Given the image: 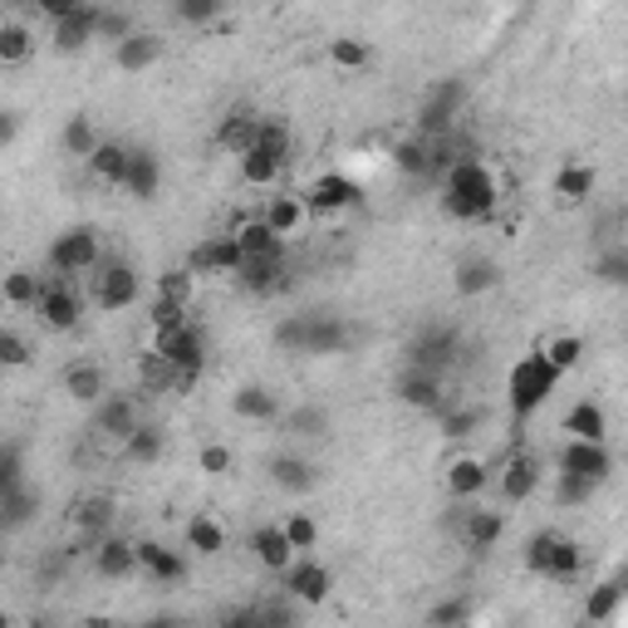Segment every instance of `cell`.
<instances>
[{
    "label": "cell",
    "mask_w": 628,
    "mask_h": 628,
    "mask_svg": "<svg viewBox=\"0 0 628 628\" xmlns=\"http://www.w3.org/2000/svg\"><path fill=\"white\" fill-rule=\"evenodd\" d=\"M260 216H266V222H270V232H276V236H295L300 232V226H305L310 222V202H305V197H290V192H280V197H270V202H266V212H260Z\"/></svg>",
    "instance_id": "obj_26"
},
{
    "label": "cell",
    "mask_w": 628,
    "mask_h": 628,
    "mask_svg": "<svg viewBox=\"0 0 628 628\" xmlns=\"http://www.w3.org/2000/svg\"><path fill=\"white\" fill-rule=\"evenodd\" d=\"M546 359H550V363H554V369H560V373H570L574 363L584 359V344L574 339V334H554V339L546 344Z\"/></svg>",
    "instance_id": "obj_51"
},
{
    "label": "cell",
    "mask_w": 628,
    "mask_h": 628,
    "mask_svg": "<svg viewBox=\"0 0 628 628\" xmlns=\"http://www.w3.org/2000/svg\"><path fill=\"white\" fill-rule=\"evenodd\" d=\"M604 407L599 403H574L570 413H564V433L570 437H590V442H604Z\"/></svg>",
    "instance_id": "obj_38"
},
{
    "label": "cell",
    "mask_w": 628,
    "mask_h": 628,
    "mask_svg": "<svg viewBox=\"0 0 628 628\" xmlns=\"http://www.w3.org/2000/svg\"><path fill=\"white\" fill-rule=\"evenodd\" d=\"M128 162H133V148H123V143H99L93 157H89V172L99 177V182H109V187H123Z\"/></svg>",
    "instance_id": "obj_29"
},
{
    "label": "cell",
    "mask_w": 628,
    "mask_h": 628,
    "mask_svg": "<svg viewBox=\"0 0 628 628\" xmlns=\"http://www.w3.org/2000/svg\"><path fill=\"white\" fill-rule=\"evenodd\" d=\"M305 202H310L314 216H334V212H344V206L359 202V182H354V177H344V172H319L310 182Z\"/></svg>",
    "instance_id": "obj_13"
},
{
    "label": "cell",
    "mask_w": 628,
    "mask_h": 628,
    "mask_svg": "<svg viewBox=\"0 0 628 628\" xmlns=\"http://www.w3.org/2000/svg\"><path fill=\"white\" fill-rule=\"evenodd\" d=\"M433 624H462V619H471V599H452V604H437L433 614H427Z\"/></svg>",
    "instance_id": "obj_62"
},
{
    "label": "cell",
    "mask_w": 628,
    "mask_h": 628,
    "mask_svg": "<svg viewBox=\"0 0 628 628\" xmlns=\"http://www.w3.org/2000/svg\"><path fill=\"white\" fill-rule=\"evenodd\" d=\"M457 354H462V334L452 324H427L413 344H407V363H423V369H452Z\"/></svg>",
    "instance_id": "obj_9"
},
{
    "label": "cell",
    "mask_w": 628,
    "mask_h": 628,
    "mask_svg": "<svg viewBox=\"0 0 628 628\" xmlns=\"http://www.w3.org/2000/svg\"><path fill=\"white\" fill-rule=\"evenodd\" d=\"M285 427L295 437H319L324 433V413H319V407H300V413L285 417Z\"/></svg>",
    "instance_id": "obj_59"
},
{
    "label": "cell",
    "mask_w": 628,
    "mask_h": 628,
    "mask_svg": "<svg viewBox=\"0 0 628 628\" xmlns=\"http://www.w3.org/2000/svg\"><path fill=\"white\" fill-rule=\"evenodd\" d=\"M103 260V246H99V232L93 226H69V232L55 236V246H49V276H89L93 266Z\"/></svg>",
    "instance_id": "obj_4"
},
{
    "label": "cell",
    "mask_w": 628,
    "mask_h": 628,
    "mask_svg": "<svg viewBox=\"0 0 628 628\" xmlns=\"http://www.w3.org/2000/svg\"><path fill=\"white\" fill-rule=\"evenodd\" d=\"M157 55H162V40L143 35V30H133L128 40H119V45H113V65H119L123 75H143V69H153Z\"/></svg>",
    "instance_id": "obj_25"
},
{
    "label": "cell",
    "mask_w": 628,
    "mask_h": 628,
    "mask_svg": "<svg viewBox=\"0 0 628 628\" xmlns=\"http://www.w3.org/2000/svg\"><path fill=\"white\" fill-rule=\"evenodd\" d=\"M187 546H192L197 554H222L226 536H222V526H216L212 516H197L192 526H187Z\"/></svg>",
    "instance_id": "obj_46"
},
{
    "label": "cell",
    "mask_w": 628,
    "mask_h": 628,
    "mask_svg": "<svg viewBox=\"0 0 628 628\" xmlns=\"http://www.w3.org/2000/svg\"><path fill=\"white\" fill-rule=\"evenodd\" d=\"M437 417H442V437H452V442H462L481 427V407H437Z\"/></svg>",
    "instance_id": "obj_45"
},
{
    "label": "cell",
    "mask_w": 628,
    "mask_h": 628,
    "mask_svg": "<svg viewBox=\"0 0 628 628\" xmlns=\"http://www.w3.org/2000/svg\"><path fill=\"white\" fill-rule=\"evenodd\" d=\"M329 59L339 69H363V65H369V45H363V40H334Z\"/></svg>",
    "instance_id": "obj_55"
},
{
    "label": "cell",
    "mask_w": 628,
    "mask_h": 628,
    "mask_svg": "<svg viewBox=\"0 0 628 628\" xmlns=\"http://www.w3.org/2000/svg\"><path fill=\"white\" fill-rule=\"evenodd\" d=\"M30 49H35V35L25 20H5L0 25V65H25Z\"/></svg>",
    "instance_id": "obj_36"
},
{
    "label": "cell",
    "mask_w": 628,
    "mask_h": 628,
    "mask_svg": "<svg viewBox=\"0 0 628 628\" xmlns=\"http://www.w3.org/2000/svg\"><path fill=\"white\" fill-rule=\"evenodd\" d=\"M89 285H93V305L109 314L138 305V295H143V280L128 260H99V266L89 270Z\"/></svg>",
    "instance_id": "obj_5"
},
{
    "label": "cell",
    "mask_w": 628,
    "mask_h": 628,
    "mask_svg": "<svg viewBox=\"0 0 628 628\" xmlns=\"http://www.w3.org/2000/svg\"><path fill=\"white\" fill-rule=\"evenodd\" d=\"M594 491H599V481L580 476V471H554V501L560 506H584Z\"/></svg>",
    "instance_id": "obj_43"
},
{
    "label": "cell",
    "mask_w": 628,
    "mask_h": 628,
    "mask_svg": "<svg viewBox=\"0 0 628 628\" xmlns=\"http://www.w3.org/2000/svg\"><path fill=\"white\" fill-rule=\"evenodd\" d=\"M496 202H501V187L481 157H467V162H457L442 177V206L457 222H486L496 212Z\"/></svg>",
    "instance_id": "obj_1"
},
{
    "label": "cell",
    "mask_w": 628,
    "mask_h": 628,
    "mask_svg": "<svg viewBox=\"0 0 628 628\" xmlns=\"http://www.w3.org/2000/svg\"><path fill=\"white\" fill-rule=\"evenodd\" d=\"M138 564H143V574L157 580V584H182L187 580V560L177 550L157 546V540H138Z\"/></svg>",
    "instance_id": "obj_24"
},
{
    "label": "cell",
    "mask_w": 628,
    "mask_h": 628,
    "mask_svg": "<svg viewBox=\"0 0 628 628\" xmlns=\"http://www.w3.org/2000/svg\"><path fill=\"white\" fill-rule=\"evenodd\" d=\"M99 0H89V5L79 10V15L69 20H55V30H49V40H55L59 55H75V49H83L89 40H99Z\"/></svg>",
    "instance_id": "obj_20"
},
{
    "label": "cell",
    "mask_w": 628,
    "mask_h": 628,
    "mask_svg": "<svg viewBox=\"0 0 628 628\" xmlns=\"http://www.w3.org/2000/svg\"><path fill=\"white\" fill-rule=\"evenodd\" d=\"M226 5H232V0H177V15H182L187 25H212Z\"/></svg>",
    "instance_id": "obj_54"
},
{
    "label": "cell",
    "mask_w": 628,
    "mask_h": 628,
    "mask_svg": "<svg viewBox=\"0 0 628 628\" xmlns=\"http://www.w3.org/2000/svg\"><path fill=\"white\" fill-rule=\"evenodd\" d=\"M157 295L192 305V295H197V270H192V266H182V270H162V276H157Z\"/></svg>",
    "instance_id": "obj_47"
},
{
    "label": "cell",
    "mask_w": 628,
    "mask_h": 628,
    "mask_svg": "<svg viewBox=\"0 0 628 628\" xmlns=\"http://www.w3.org/2000/svg\"><path fill=\"white\" fill-rule=\"evenodd\" d=\"M157 182H162V162H157V153L148 148H133V162H128V177H123V192L138 197V202H148L157 192Z\"/></svg>",
    "instance_id": "obj_27"
},
{
    "label": "cell",
    "mask_w": 628,
    "mask_h": 628,
    "mask_svg": "<svg viewBox=\"0 0 628 628\" xmlns=\"http://www.w3.org/2000/svg\"><path fill=\"white\" fill-rule=\"evenodd\" d=\"M590 192H594V167L590 162H564L560 172H554V197H560L564 206L584 202Z\"/></svg>",
    "instance_id": "obj_31"
},
{
    "label": "cell",
    "mask_w": 628,
    "mask_h": 628,
    "mask_svg": "<svg viewBox=\"0 0 628 628\" xmlns=\"http://www.w3.org/2000/svg\"><path fill=\"white\" fill-rule=\"evenodd\" d=\"M305 339H310V314H290V319L276 324V349L305 354Z\"/></svg>",
    "instance_id": "obj_50"
},
{
    "label": "cell",
    "mask_w": 628,
    "mask_h": 628,
    "mask_svg": "<svg viewBox=\"0 0 628 628\" xmlns=\"http://www.w3.org/2000/svg\"><path fill=\"white\" fill-rule=\"evenodd\" d=\"M133 427H138V407H133V397H109V403L99 407V417H93V437L109 442L113 452H123V442L133 437Z\"/></svg>",
    "instance_id": "obj_14"
},
{
    "label": "cell",
    "mask_w": 628,
    "mask_h": 628,
    "mask_svg": "<svg viewBox=\"0 0 628 628\" xmlns=\"http://www.w3.org/2000/svg\"><path fill=\"white\" fill-rule=\"evenodd\" d=\"M501 280V270H496V260H486V256H471L457 266V290L462 295H481V290H491Z\"/></svg>",
    "instance_id": "obj_37"
},
{
    "label": "cell",
    "mask_w": 628,
    "mask_h": 628,
    "mask_svg": "<svg viewBox=\"0 0 628 628\" xmlns=\"http://www.w3.org/2000/svg\"><path fill=\"white\" fill-rule=\"evenodd\" d=\"M270 476H276V486H285V491H310L314 486V467L300 462V457H276V462H270Z\"/></svg>",
    "instance_id": "obj_44"
},
{
    "label": "cell",
    "mask_w": 628,
    "mask_h": 628,
    "mask_svg": "<svg viewBox=\"0 0 628 628\" xmlns=\"http://www.w3.org/2000/svg\"><path fill=\"white\" fill-rule=\"evenodd\" d=\"M138 383H143V393H182V389H192L197 379H187L162 349H148L138 359Z\"/></svg>",
    "instance_id": "obj_17"
},
{
    "label": "cell",
    "mask_w": 628,
    "mask_h": 628,
    "mask_svg": "<svg viewBox=\"0 0 628 628\" xmlns=\"http://www.w3.org/2000/svg\"><path fill=\"white\" fill-rule=\"evenodd\" d=\"M462 109H467V83L442 79L423 99V109H417V133H427V138H442V133L462 128Z\"/></svg>",
    "instance_id": "obj_6"
},
{
    "label": "cell",
    "mask_w": 628,
    "mask_h": 628,
    "mask_svg": "<svg viewBox=\"0 0 628 628\" xmlns=\"http://www.w3.org/2000/svg\"><path fill=\"white\" fill-rule=\"evenodd\" d=\"M397 397L407 407H423V413H437L447 403V379L442 369H423V363H407L403 379H397Z\"/></svg>",
    "instance_id": "obj_11"
},
{
    "label": "cell",
    "mask_w": 628,
    "mask_h": 628,
    "mask_svg": "<svg viewBox=\"0 0 628 628\" xmlns=\"http://www.w3.org/2000/svg\"><path fill=\"white\" fill-rule=\"evenodd\" d=\"M93 570L103 574V580H128L133 570H143L138 564V540H123V536H103L99 550H93Z\"/></svg>",
    "instance_id": "obj_18"
},
{
    "label": "cell",
    "mask_w": 628,
    "mask_h": 628,
    "mask_svg": "<svg viewBox=\"0 0 628 628\" xmlns=\"http://www.w3.org/2000/svg\"><path fill=\"white\" fill-rule=\"evenodd\" d=\"M344 339H349V324H339L334 314H310V339L305 354H339Z\"/></svg>",
    "instance_id": "obj_32"
},
{
    "label": "cell",
    "mask_w": 628,
    "mask_h": 628,
    "mask_svg": "<svg viewBox=\"0 0 628 628\" xmlns=\"http://www.w3.org/2000/svg\"><path fill=\"white\" fill-rule=\"evenodd\" d=\"M594 276L604 285H628V246H604L599 260H594Z\"/></svg>",
    "instance_id": "obj_48"
},
{
    "label": "cell",
    "mask_w": 628,
    "mask_h": 628,
    "mask_svg": "<svg viewBox=\"0 0 628 628\" xmlns=\"http://www.w3.org/2000/svg\"><path fill=\"white\" fill-rule=\"evenodd\" d=\"M256 148H266L270 157H280V162H290V128L280 119H260V143Z\"/></svg>",
    "instance_id": "obj_53"
},
{
    "label": "cell",
    "mask_w": 628,
    "mask_h": 628,
    "mask_svg": "<svg viewBox=\"0 0 628 628\" xmlns=\"http://www.w3.org/2000/svg\"><path fill=\"white\" fill-rule=\"evenodd\" d=\"M119 457H123V462H138V467L157 462V457H162V433H157L153 423H138V427H133V437L123 442Z\"/></svg>",
    "instance_id": "obj_40"
},
{
    "label": "cell",
    "mask_w": 628,
    "mask_h": 628,
    "mask_svg": "<svg viewBox=\"0 0 628 628\" xmlns=\"http://www.w3.org/2000/svg\"><path fill=\"white\" fill-rule=\"evenodd\" d=\"M15 481H20V452L5 447V457H0V486H15Z\"/></svg>",
    "instance_id": "obj_63"
},
{
    "label": "cell",
    "mask_w": 628,
    "mask_h": 628,
    "mask_svg": "<svg viewBox=\"0 0 628 628\" xmlns=\"http://www.w3.org/2000/svg\"><path fill=\"white\" fill-rule=\"evenodd\" d=\"M65 148L75 157H93V148H99V138H93V123L83 119V113H75V119L65 123Z\"/></svg>",
    "instance_id": "obj_52"
},
{
    "label": "cell",
    "mask_w": 628,
    "mask_h": 628,
    "mask_svg": "<svg viewBox=\"0 0 628 628\" xmlns=\"http://www.w3.org/2000/svg\"><path fill=\"white\" fill-rule=\"evenodd\" d=\"M187 310H192V305H182V300H167V295H157V300H153V310H148V324H153V334L182 329V324H187Z\"/></svg>",
    "instance_id": "obj_49"
},
{
    "label": "cell",
    "mask_w": 628,
    "mask_h": 628,
    "mask_svg": "<svg viewBox=\"0 0 628 628\" xmlns=\"http://www.w3.org/2000/svg\"><path fill=\"white\" fill-rule=\"evenodd\" d=\"M40 290H45V280L30 276V270H10L5 276V305L10 310H35Z\"/></svg>",
    "instance_id": "obj_42"
},
{
    "label": "cell",
    "mask_w": 628,
    "mask_h": 628,
    "mask_svg": "<svg viewBox=\"0 0 628 628\" xmlns=\"http://www.w3.org/2000/svg\"><path fill=\"white\" fill-rule=\"evenodd\" d=\"M536 486H540V462L530 452H511L506 467H501V496L526 501V496H536Z\"/></svg>",
    "instance_id": "obj_23"
},
{
    "label": "cell",
    "mask_w": 628,
    "mask_h": 628,
    "mask_svg": "<svg viewBox=\"0 0 628 628\" xmlns=\"http://www.w3.org/2000/svg\"><path fill=\"white\" fill-rule=\"evenodd\" d=\"M0 359H5L10 369H20V363H30V344L20 339L15 329H5V334H0Z\"/></svg>",
    "instance_id": "obj_60"
},
{
    "label": "cell",
    "mask_w": 628,
    "mask_h": 628,
    "mask_svg": "<svg viewBox=\"0 0 628 628\" xmlns=\"http://www.w3.org/2000/svg\"><path fill=\"white\" fill-rule=\"evenodd\" d=\"M197 467H202L206 476H226V471L236 467V452H232V447H222V442H206L202 457H197Z\"/></svg>",
    "instance_id": "obj_56"
},
{
    "label": "cell",
    "mask_w": 628,
    "mask_h": 628,
    "mask_svg": "<svg viewBox=\"0 0 628 628\" xmlns=\"http://www.w3.org/2000/svg\"><path fill=\"white\" fill-rule=\"evenodd\" d=\"M250 554H256V564L260 570H270V574H285L290 564H295V546H290V536H285V526H260L256 536H250Z\"/></svg>",
    "instance_id": "obj_19"
},
{
    "label": "cell",
    "mask_w": 628,
    "mask_h": 628,
    "mask_svg": "<svg viewBox=\"0 0 628 628\" xmlns=\"http://www.w3.org/2000/svg\"><path fill=\"white\" fill-rule=\"evenodd\" d=\"M128 35H133L128 15H123V10H113V5H103L99 10V40H113V45H119V40H128Z\"/></svg>",
    "instance_id": "obj_58"
},
{
    "label": "cell",
    "mask_w": 628,
    "mask_h": 628,
    "mask_svg": "<svg viewBox=\"0 0 628 628\" xmlns=\"http://www.w3.org/2000/svg\"><path fill=\"white\" fill-rule=\"evenodd\" d=\"M236 240H240V250H246V256H270V250H285V236L270 232L266 216H256V222H240L236 226Z\"/></svg>",
    "instance_id": "obj_35"
},
{
    "label": "cell",
    "mask_w": 628,
    "mask_h": 628,
    "mask_svg": "<svg viewBox=\"0 0 628 628\" xmlns=\"http://www.w3.org/2000/svg\"><path fill=\"white\" fill-rule=\"evenodd\" d=\"M236 285L246 290V295H276L280 285H285V250H270V256H246L236 270Z\"/></svg>",
    "instance_id": "obj_12"
},
{
    "label": "cell",
    "mask_w": 628,
    "mask_h": 628,
    "mask_svg": "<svg viewBox=\"0 0 628 628\" xmlns=\"http://www.w3.org/2000/svg\"><path fill=\"white\" fill-rule=\"evenodd\" d=\"M0 511H5V530H20L30 516H35V491H30L25 481L0 486Z\"/></svg>",
    "instance_id": "obj_41"
},
{
    "label": "cell",
    "mask_w": 628,
    "mask_h": 628,
    "mask_svg": "<svg viewBox=\"0 0 628 628\" xmlns=\"http://www.w3.org/2000/svg\"><path fill=\"white\" fill-rule=\"evenodd\" d=\"M232 407H236V417H246V423H276V417H280V397L270 389H260V383L236 389Z\"/></svg>",
    "instance_id": "obj_30"
},
{
    "label": "cell",
    "mask_w": 628,
    "mask_h": 628,
    "mask_svg": "<svg viewBox=\"0 0 628 628\" xmlns=\"http://www.w3.org/2000/svg\"><path fill=\"white\" fill-rule=\"evenodd\" d=\"M393 162H397V172H407V177H433V138H427V133H417V138L397 143Z\"/></svg>",
    "instance_id": "obj_33"
},
{
    "label": "cell",
    "mask_w": 628,
    "mask_h": 628,
    "mask_svg": "<svg viewBox=\"0 0 628 628\" xmlns=\"http://www.w3.org/2000/svg\"><path fill=\"white\" fill-rule=\"evenodd\" d=\"M65 389H69V397H79V403H99L103 397V369L99 363H69Z\"/></svg>",
    "instance_id": "obj_39"
},
{
    "label": "cell",
    "mask_w": 628,
    "mask_h": 628,
    "mask_svg": "<svg viewBox=\"0 0 628 628\" xmlns=\"http://www.w3.org/2000/svg\"><path fill=\"white\" fill-rule=\"evenodd\" d=\"M526 564L540 580H574L584 564V550L570 536H560V530H536L526 546Z\"/></svg>",
    "instance_id": "obj_3"
},
{
    "label": "cell",
    "mask_w": 628,
    "mask_h": 628,
    "mask_svg": "<svg viewBox=\"0 0 628 628\" xmlns=\"http://www.w3.org/2000/svg\"><path fill=\"white\" fill-rule=\"evenodd\" d=\"M280 580H285L290 599H300V604H324V599H329V590H334V574L324 570V564H314V560L290 564Z\"/></svg>",
    "instance_id": "obj_16"
},
{
    "label": "cell",
    "mask_w": 628,
    "mask_h": 628,
    "mask_svg": "<svg viewBox=\"0 0 628 628\" xmlns=\"http://www.w3.org/2000/svg\"><path fill=\"white\" fill-rule=\"evenodd\" d=\"M560 389V369L546 359V349L536 354H520L516 363H511V379H506V393H511V417H516L520 427L530 423V417L540 413V407L550 403V393Z\"/></svg>",
    "instance_id": "obj_2"
},
{
    "label": "cell",
    "mask_w": 628,
    "mask_h": 628,
    "mask_svg": "<svg viewBox=\"0 0 628 628\" xmlns=\"http://www.w3.org/2000/svg\"><path fill=\"white\" fill-rule=\"evenodd\" d=\"M260 143V119L250 109H232L222 119V128H216V148L222 153H232V157H240V153H250Z\"/></svg>",
    "instance_id": "obj_22"
},
{
    "label": "cell",
    "mask_w": 628,
    "mask_h": 628,
    "mask_svg": "<svg viewBox=\"0 0 628 628\" xmlns=\"http://www.w3.org/2000/svg\"><path fill=\"white\" fill-rule=\"evenodd\" d=\"M554 467H560V471H580V476H590V481H604V476H609V452H604V442H590V437H564Z\"/></svg>",
    "instance_id": "obj_15"
},
{
    "label": "cell",
    "mask_w": 628,
    "mask_h": 628,
    "mask_svg": "<svg viewBox=\"0 0 628 628\" xmlns=\"http://www.w3.org/2000/svg\"><path fill=\"white\" fill-rule=\"evenodd\" d=\"M285 536L295 550H314V540H319V526H314V516H305V511H295V516L285 520Z\"/></svg>",
    "instance_id": "obj_57"
},
{
    "label": "cell",
    "mask_w": 628,
    "mask_h": 628,
    "mask_svg": "<svg viewBox=\"0 0 628 628\" xmlns=\"http://www.w3.org/2000/svg\"><path fill=\"white\" fill-rule=\"evenodd\" d=\"M486 481H491V471H486L481 457H457V462L447 467V491H452L457 501L481 496V491H486Z\"/></svg>",
    "instance_id": "obj_28"
},
{
    "label": "cell",
    "mask_w": 628,
    "mask_h": 628,
    "mask_svg": "<svg viewBox=\"0 0 628 628\" xmlns=\"http://www.w3.org/2000/svg\"><path fill=\"white\" fill-rule=\"evenodd\" d=\"M452 530H457V540H462L467 550H491L496 546V536H501V516L496 511H457L452 516Z\"/></svg>",
    "instance_id": "obj_21"
},
{
    "label": "cell",
    "mask_w": 628,
    "mask_h": 628,
    "mask_svg": "<svg viewBox=\"0 0 628 628\" xmlns=\"http://www.w3.org/2000/svg\"><path fill=\"white\" fill-rule=\"evenodd\" d=\"M83 5H89V0H35V10H40V15L49 20V25H55V20H69V15H79Z\"/></svg>",
    "instance_id": "obj_61"
},
{
    "label": "cell",
    "mask_w": 628,
    "mask_h": 628,
    "mask_svg": "<svg viewBox=\"0 0 628 628\" xmlns=\"http://www.w3.org/2000/svg\"><path fill=\"white\" fill-rule=\"evenodd\" d=\"M153 349H162L167 359L177 363V369L187 373V379H202L206 369V334L197 329L192 319L182 324V329H167V334H153Z\"/></svg>",
    "instance_id": "obj_8"
},
{
    "label": "cell",
    "mask_w": 628,
    "mask_h": 628,
    "mask_svg": "<svg viewBox=\"0 0 628 628\" xmlns=\"http://www.w3.org/2000/svg\"><path fill=\"white\" fill-rule=\"evenodd\" d=\"M236 167H240V182L246 187H276V177H280V157H270L266 148H250V153H240L236 157Z\"/></svg>",
    "instance_id": "obj_34"
},
{
    "label": "cell",
    "mask_w": 628,
    "mask_h": 628,
    "mask_svg": "<svg viewBox=\"0 0 628 628\" xmlns=\"http://www.w3.org/2000/svg\"><path fill=\"white\" fill-rule=\"evenodd\" d=\"M240 260H246V250H240L236 232H222V236L197 240L192 256H187V266H192L197 276H236Z\"/></svg>",
    "instance_id": "obj_10"
},
{
    "label": "cell",
    "mask_w": 628,
    "mask_h": 628,
    "mask_svg": "<svg viewBox=\"0 0 628 628\" xmlns=\"http://www.w3.org/2000/svg\"><path fill=\"white\" fill-rule=\"evenodd\" d=\"M35 314H40V324H49L55 334L79 329L83 300H79L75 280H65V276H45V290H40V300H35Z\"/></svg>",
    "instance_id": "obj_7"
}]
</instances>
